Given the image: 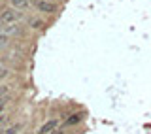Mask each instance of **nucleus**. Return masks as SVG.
<instances>
[{"instance_id": "9b49d317", "label": "nucleus", "mask_w": 151, "mask_h": 134, "mask_svg": "<svg viewBox=\"0 0 151 134\" xmlns=\"http://www.w3.org/2000/svg\"><path fill=\"white\" fill-rule=\"evenodd\" d=\"M9 76V72H8V68H4V66H0V81L2 79H6Z\"/></svg>"}, {"instance_id": "7ed1b4c3", "label": "nucleus", "mask_w": 151, "mask_h": 134, "mask_svg": "<svg viewBox=\"0 0 151 134\" xmlns=\"http://www.w3.org/2000/svg\"><path fill=\"white\" fill-rule=\"evenodd\" d=\"M59 123H60V119H49V121H45L44 125L38 128L36 134H51V132H55L57 127H59Z\"/></svg>"}, {"instance_id": "6e6552de", "label": "nucleus", "mask_w": 151, "mask_h": 134, "mask_svg": "<svg viewBox=\"0 0 151 134\" xmlns=\"http://www.w3.org/2000/svg\"><path fill=\"white\" fill-rule=\"evenodd\" d=\"M9 94V85H0V100Z\"/></svg>"}, {"instance_id": "f257e3e1", "label": "nucleus", "mask_w": 151, "mask_h": 134, "mask_svg": "<svg viewBox=\"0 0 151 134\" xmlns=\"http://www.w3.org/2000/svg\"><path fill=\"white\" fill-rule=\"evenodd\" d=\"M23 17L21 12H17L15 8H4L2 12H0V25L8 27V25H15V21Z\"/></svg>"}, {"instance_id": "1a4fd4ad", "label": "nucleus", "mask_w": 151, "mask_h": 134, "mask_svg": "<svg viewBox=\"0 0 151 134\" xmlns=\"http://www.w3.org/2000/svg\"><path fill=\"white\" fill-rule=\"evenodd\" d=\"M8 36L6 34H0V51H2V49H6V45H8Z\"/></svg>"}, {"instance_id": "39448f33", "label": "nucleus", "mask_w": 151, "mask_h": 134, "mask_svg": "<svg viewBox=\"0 0 151 134\" xmlns=\"http://www.w3.org/2000/svg\"><path fill=\"white\" fill-rule=\"evenodd\" d=\"M9 4L15 9H28V0H9Z\"/></svg>"}, {"instance_id": "4468645a", "label": "nucleus", "mask_w": 151, "mask_h": 134, "mask_svg": "<svg viewBox=\"0 0 151 134\" xmlns=\"http://www.w3.org/2000/svg\"><path fill=\"white\" fill-rule=\"evenodd\" d=\"M47 2H51V0H47Z\"/></svg>"}, {"instance_id": "f03ea898", "label": "nucleus", "mask_w": 151, "mask_h": 134, "mask_svg": "<svg viewBox=\"0 0 151 134\" xmlns=\"http://www.w3.org/2000/svg\"><path fill=\"white\" fill-rule=\"evenodd\" d=\"M32 4H34V8L42 13H55L57 9H59V6H57L55 2H47V0H34Z\"/></svg>"}, {"instance_id": "ddd939ff", "label": "nucleus", "mask_w": 151, "mask_h": 134, "mask_svg": "<svg viewBox=\"0 0 151 134\" xmlns=\"http://www.w3.org/2000/svg\"><path fill=\"white\" fill-rule=\"evenodd\" d=\"M53 134H64V130H63V128H60V130H59V128H57V130H55Z\"/></svg>"}, {"instance_id": "20e7f679", "label": "nucleus", "mask_w": 151, "mask_h": 134, "mask_svg": "<svg viewBox=\"0 0 151 134\" xmlns=\"http://www.w3.org/2000/svg\"><path fill=\"white\" fill-rule=\"evenodd\" d=\"M81 121V113H72L68 119H64V127H72V125H78Z\"/></svg>"}, {"instance_id": "0eeeda50", "label": "nucleus", "mask_w": 151, "mask_h": 134, "mask_svg": "<svg viewBox=\"0 0 151 134\" xmlns=\"http://www.w3.org/2000/svg\"><path fill=\"white\" fill-rule=\"evenodd\" d=\"M21 127H23L21 123H17V125H12V127H8V128H6V130H4L2 134H17L19 130H21Z\"/></svg>"}, {"instance_id": "423d86ee", "label": "nucleus", "mask_w": 151, "mask_h": 134, "mask_svg": "<svg viewBox=\"0 0 151 134\" xmlns=\"http://www.w3.org/2000/svg\"><path fill=\"white\" fill-rule=\"evenodd\" d=\"M17 32H21V28H19L17 25H8V27H4L2 28V34H17Z\"/></svg>"}, {"instance_id": "f8f14e48", "label": "nucleus", "mask_w": 151, "mask_h": 134, "mask_svg": "<svg viewBox=\"0 0 151 134\" xmlns=\"http://www.w3.org/2000/svg\"><path fill=\"white\" fill-rule=\"evenodd\" d=\"M30 25H32V28H42V27H44V23H42L40 19H32Z\"/></svg>"}, {"instance_id": "9d476101", "label": "nucleus", "mask_w": 151, "mask_h": 134, "mask_svg": "<svg viewBox=\"0 0 151 134\" xmlns=\"http://www.w3.org/2000/svg\"><path fill=\"white\" fill-rule=\"evenodd\" d=\"M8 97L6 98H2V100H0V115H2V113H4V110H6V106H8Z\"/></svg>"}]
</instances>
